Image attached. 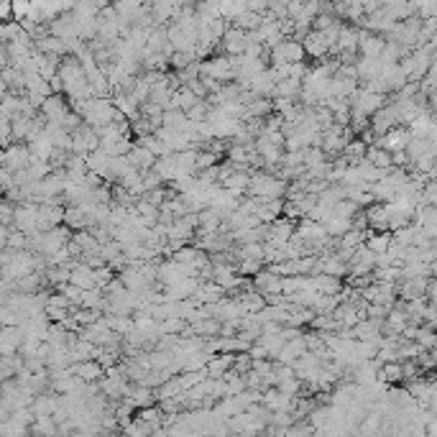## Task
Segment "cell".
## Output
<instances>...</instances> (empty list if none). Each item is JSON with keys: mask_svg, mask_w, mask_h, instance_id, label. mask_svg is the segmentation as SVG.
<instances>
[{"mask_svg": "<svg viewBox=\"0 0 437 437\" xmlns=\"http://www.w3.org/2000/svg\"><path fill=\"white\" fill-rule=\"evenodd\" d=\"M381 376L386 381H396L399 376H402V366L396 363V360H391V366H384V371H381Z\"/></svg>", "mask_w": 437, "mask_h": 437, "instance_id": "obj_6", "label": "cell"}, {"mask_svg": "<svg viewBox=\"0 0 437 437\" xmlns=\"http://www.w3.org/2000/svg\"><path fill=\"white\" fill-rule=\"evenodd\" d=\"M74 287H79V289H95L98 287V282H95V268L90 266V263L79 261L77 266L72 268V279H70Z\"/></svg>", "mask_w": 437, "mask_h": 437, "instance_id": "obj_3", "label": "cell"}, {"mask_svg": "<svg viewBox=\"0 0 437 437\" xmlns=\"http://www.w3.org/2000/svg\"><path fill=\"white\" fill-rule=\"evenodd\" d=\"M325 228H327V233L332 235V238H343V235L348 233L353 228V220L351 218H340V215H332L327 223H325Z\"/></svg>", "mask_w": 437, "mask_h": 437, "instance_id": "obj_5", "label": "cell"}, {"mask_svg": "<svg viewBox=\"0 0 437 437\" xmlns=\"http://www.w3.org/2000/svg\"><path fill=\"white\" fill-rule=\"evenodd\" d=\"M156 159L159 156L156 154H151L146 146H141V143H136L131 151H128V162L133 164L136 169L138 171H146V169H154V164H156Z\"/></svg>", "mask_w": 437, "mask_h": 437, "instance_id": "obj_4", "label": "cell"}, {"mask_svg": "<svg viewBox=\"0 0 437 437\" xmlns=\"http://www.w3.org/2000/svg\"><path fill=\"white\" fill-rule=\"evenodd\" d=\"M41 113L49 120H59V123H64V118L72 113V107H70V103L62 98V92H54V95H49V98L44 100Z\"/></svg>", "mask_w": 437, "mask_h": 437, "instance_id": "obj_2", "label": "cell"}, {"mask_svg": "<svg viewBox=\"0 0 437 437\" xmlns=\"http://www.w3.org/2000/svg\"><path fill=\"white\" fill-rule=\"evenodd\" d=\"M34 162V154H31V148L26 141H18V146H6V154H3V167H8V169H26L29 164Z\"/></svg>", "mask_w": 437, "mask_h": 437, "instance_id": "obj_1", "label": "cell"}, {"mask_svg": "<svg viewBox=\"0 0 437 437\" xmlns=\"http://www.w3.org/2000/svg\"><path fill=\"white\" fill-rule=\"evenodd\" d=\"M92 3H95V6L100 8V11H103V8H110L115 3V0H92Z\"/></svg>", "mask_w": 437, "mask_h": 437, "instance_id": "obj_7", "label": "cell"}]
</instances>
